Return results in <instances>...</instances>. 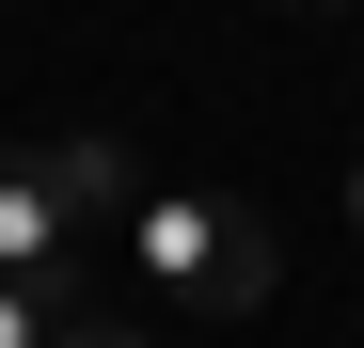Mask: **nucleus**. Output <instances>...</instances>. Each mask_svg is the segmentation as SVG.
<instances>
[{
	"label": "nucleus",
	"instance_id": "obj_2",
	"mask_svg": "<svg viewBox=\"0 0 364 348\" xmlns=\"http://www.w3.org/2000/svg\"><path fill=\"white\" fill-rule=\"evenodd\" d=\"M95 222H127V158L111 143H0V269L64 285V254Z\"/></svg>",
	"mask_w": 364,
	"mask_h": 348
},
{
	"label": "nucleus",
	"instance_id": "obj_3",
	"mask_svg": "<svg viewBox=\"0 0 364 348\" xmlns=\"http://www.w3.org/2000/svg\"><path fill=\"white\" fill-rule=\"evenodd\" d=\"M80 301H64V285H16V269H0V348H48V332H64Z\"/></svg>",
	"mask_w": 364,
	"mask_h": 348
},
{
	"label": "nucleus",
	"instance_id": "obj_4",
	"mask_svg": "<svg viewBox=\"0 0 364 348\" xmlns=\"http://www.w3.org/2000/svg\"><path fill=\"white\" fill-rule=\"evenodd\" d=\"M48 348H159V332H143V317H64Z\"/></svg>",
	"mask_w": 364,
	"mask_h": 348
},
{
	"label": "nucleus",
	"instance_id": "obj_1",
	"mask_svg": "<svg viewBox=\"0 0 364 348\" xmlns=\"http://www.w3.org/2000/svg\"><path fill=\"white\" fill-rule=\"evenodd\" d=\"M127 269L174 317H254L269 301V222L237 190H127Z\"/></svg>",
	"mask_w": 364,
	"mask_h": 348
},
{
	"label": "nucleus",
	"instance_id": "obj_6",
	"mask_svg": "<svg viewBox=\"0 0 364 348\" xmlns=\"http://www.w3.org/2000/svg\"><path fill=\"white\" fill-rule=\"evenodd\" d=\"M285 16H333V0H285Z\"/></svg>",
	"mask_w": 364,
	"mask_h": 348
},
{
	"label": "nucleus",
	"instance_id": "obj_5",
	"mask_svg": "<svg viewBox=\"0 0 364 348\" xmlns=\"http://www.w3.org/2000/svg\"><path fill=\"white\" fill-rule=\"evenodd\" d=\"M333 206H348V238H364V158H348V190H333Z\"/></svg>",
	"mask_w": 364,
	"mask_h": 348
}]
</instances>
